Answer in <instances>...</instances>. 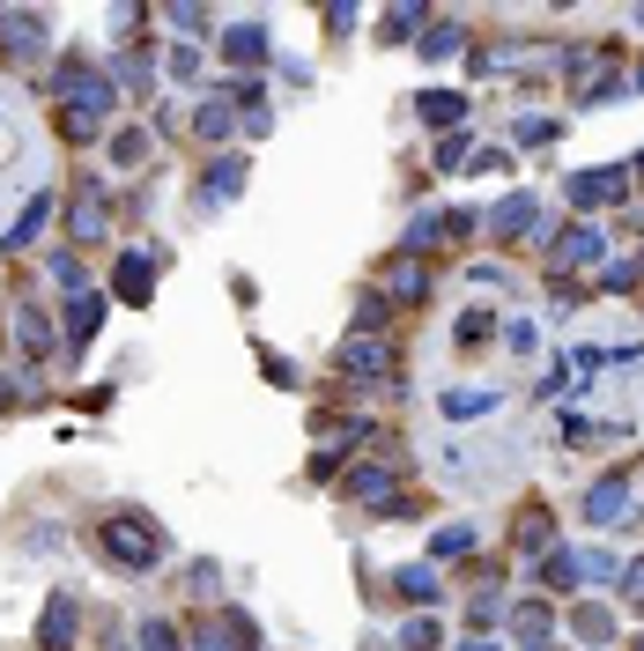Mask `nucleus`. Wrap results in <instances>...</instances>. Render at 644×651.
Returning <instances> with one entry per match:
<instances>
[{
    "label": "nucleus",
    "instance_id": "f257e3e1",
    "mask_svg": "<svg viewBox=\"0 0 644 651\" xmlns=\"http://www.w3.org/2000/svg\"><path fill=\"white\" fill-rule=\"evenodd\" d=\"M52 97H60V133H67V141H96V133H104V119L119 112V89H112V75H96L89 60H60Z\"/></svg>",
    "mask_w": 644,
    "mask_h": 651
},
{
    "label": "nucleus",
    "instance_id": "f03ea898",
    "mask_svg": "<svg viewBox=\"0 0 644 651\" xmlns=\"http://www.w3.org/2000/svg\"><path fill=\"white\" fill-rule=\"evenodd\" d=\"M104 556L127 563V570H156L164 563V526L149 511H112L104 519Z\"/></svg>",
    "mask_w": 644,
    "mask_h": 651
},
{
    "label": "nucleus",
    "instance_id": "7ed1b4c3",
    "mask_svg": "<svg viewBox=\"0 0 644 651\" xmlns=\"http://www.w3.org/2000/svg\"><path fill=\"white\" fill-rule=\"evenodd\" d=\"M67 238H75V244L112 238V207H104V178H96V170H82V178H75V201H67Z\"/></svg>",
    "mask_w": 644,
    "mask_h": 651
},
{
    "label": "nucleus",
    "instance_id": "20e7f679",
    "mask_svg": "<svg viewBox=\"0 0 644 651\" xmlns=\"http://www.w3.org/2000/svg\"><path fill=\"white\" fill-rule=\"evenodd\" d=\"M348 496L356 503H371V511H408V496H400V467H386V459H363V467H348Z\"/></svg>",
    "mask_w": 644,
    "mask_h": 651
},
{
    "label": "nucleus",
    "instance_id": "39448f33",
    "mask_svg": "<svg viewBox=\"0 0 644 651\" xmlns=\"http://www.w3.org/2000/svg\"><path fill=\"white\" fill-rule=\"evenodd\" d=\"M0 38H8V60H44V38H52V23L30 15V8H0Z\"/></svg>",
    "mask_w": 644,
    "mask_h": 651
},
{
    "label": "nucleus",
    "instance_id": "423d86ee",
    "mask_svg": "<svg viewBox=\"0 0 644 651\" xmlns=\"http://www.w3.org/2000/svg\"><path fill=\"white\" fill-rule=\"evenodd\" d=\"M112 296H119V304H149V296H156V252H127V259L112 267Z\"/></svg>",
    "mask_w": 644,
    "mask_h": 651
},
{
    "label": "nucleus",
    "instance_id": "0eeeda50",
    "mask_svg": "<svg viewBox=\"0 0 644 651\" xmlns=\"http://www.w3.org/2000/svg\"><path fill=\"white\" fill-rule=\"evenodd\" d=\"M75 629H82L75 600H67V592H52L44 614H38V651H75Z\"/></svg>",
    "mask_w": 644,
    "mask_h": 651
},
{
    "label": "nucleus",
    "instance_id": "6e6552de",
    "mask_svg": "<svg viewBox=\"0 0 644 651\" xmlns=\"http://www.w3.org/2000/svg\"><path fill=\"white\" fill-rule=\"evenodd\" d=\"M342 370L348 378H392V341H378V333H356V341H348L342 348Z\"/></svg>",
    "mask_w": 644,
    "mask_h": 651
},
{
    "label": "nucleus",
    "instance_id": "1a4fd4ad",
    "mask_svg": "<svg viewBox=\"0 0 644 651\" xmlns=\"http://www.w3.org/2000/svg\"><path fill=\"white\" fill-rule=\"evenodd\" d=\"M601 252H607V238L593 230V222H570V230L556 238V252H549V259H556V275H570V267H593Z\"/></svg>",
    "mask_w": 644,
    "mask_h": 651
},
{
    "label": "nucleus",
    "instance_id": "9d476101",
    "mask_svg": "<svg viewBox=\"0 0 644 651\" xmlns=\"http://www.w3.org/2000/svg\"><path fill=\"white\" fill-rule=\"evenodd\" d=\"M622 503H630V474L615 467V474H601V482L585 488V526H607V519H622Z\"/></svg>",
    "mask_w": 644,
    "mask_h": 651
},
{
    "label": "nucleus",
    "instance_id": "9b49d317",
    "mask_svg": "<svg viewBox=\"0 0 644 651\" xmlns=\"http://www.w3.org/2000/svg\"><path fill=\"white\" fill-rule=\"evenodd\" d=\"M622 193H630L622 170H578V178H570V201H578V207H615Z\"/></svg>",
    "mask_w": 644,
    "mask_h": 651
},
{
    "label": "nucleus",
    "instance_id": "f8f14e48",
    "mask_svg": "<svg viewBox=\"0 0 644 651\" xmlns=\"http://www.w3.org/2000/svg\"><path fill=\"white\" fill-rule=\"evenodd\" d=\"M533 222H541V207H533V193H512V201H497L489 207V238H526V230H533Z\"/></svg>",
    "mask_w": 644,
    "mask_h": 651
},
{
    "label": "nucleus",
    "instance_id": "ddd939ff",
    "mask_svg": "<svg viewBox=\"0 0 644 651\" xmlns=\"http://www.w3.org/2000/svg\"><path fill=\"white\" fill-rule=\"evenodd\" d=\"M15 348H23V363H44L52 356V326H44L38 304H15Z\"/></svg>",
    "mask_w": 644,
    "mask_h": 651
},
{
    "label": "nucleus",
    "instance_id": "4468645a",
    "mask_svg": "<svg viewBox=\"0 0 644 651\" xmlns=\"http://www.w3.org/2000/svg\"><path fill=\"white\" fill-rule=\"evenodd\" d=\"M96 319H104V289H82V296H67V348H89Z\"/></svg>",
    "mask_w": 644,
    "mask_h": 651
},
{
    "label": "nucleus",
    "instance_id": "2eb2a0df",
    "mask_svg": "<svg viewBox=\"0 0 644 651\" xmlns=\"http://www.w3.org/2000/svg\"><path fill=\"white\" fill-rule=\"evenodd\" d=\"M437 407H445V422H481V414H497L504 400H497L489 385H474V393H467V385H452V393H445Z\"/></svg>",
    "mask_w": 644,
    "mask_h": 651
},
{
    "label": "nucleus",
    "instance_id": "dca6fc26",
    "mask_svg": "<svg viewBox=\"0 0 644 651\" xmlns=\"http://www.w3.org/2000/svg\"><path fill=\"white\" fill-rule=\"evenodd\" d=\"M415 112H423V126L460 133V119H467V97H452V89H423V97H415Z\"/></svg>",
    "mask_w": 644,
    "mask_h": 651
},
{
    "label": "nucleus",
    "instance_id": "f3484780",
    "mask_svg": "<svg viewBox=\"0 0 644 651\" xmlns=\"http://www.w3.org/2000/svg\"><path fill=\"white\" fill-rule=\"evenodd\" d=\"M222 60H230V67H259V60H267V30H259V23L222 30Z\"/></svg>",
    "mask_w": 644,
    "mask_h": 651
},
{
    "label": "nucleus",
    "instance_id": "a211bd4d",
    "mask_svg": "<svg viewBox=\"0 0 644 651\" xmlns=\"http://www.w3.org/2000/svg\"><path fill=\"white\" fill-rule=\"evenodd\" d=\"M245 170H253L245 156H215L208 163V201H237L245 193Z\"/></svg>",
    "mask_w": 644,
    "mask_h": 651
},
{
    "label": "nucleus",
    "instance_id": "6ab92c4d",
    "mask_svg": "<svg viewBox=\"0 0 644 651\" xmlns=\"http://www.w3.org/2000/svg\"><path fill=\"white\" fill-rule=\"evenodd\" d=\"M392 592H400V600H415V608H429V600H437V570H429V563L392 570Z\"/></svg>",
    "mask_w": 644,
    "mask_h": 651
},
{
    "label": "nucleus",
    "instance_id": "aec40b11",
    "mask_svg": "<svg viewBox=\"0 0 644 651\" xmlns=\"http://www.w3.org/2000/svg\"><path fill=\"white\" fill-rule=\"evenodd\" d=\"M570 637H578V644H607V637H615V614L607 608H578L570 614Z\"/></svg>",
    "mask_w": 644,
    "mask_h": 651
},
{
    "label": "nucleus",
    "instance_id": "412c9836",
    "mask_svg": "<svg viewBox=\"0 0 644 651\" xmlns=\"http://www.w3.org/2000/svg\"><path fill=\"white\" fill-rule=\"evenodd\" d=\"M460 44H467V30H460V23H429V30H423V44H415V52H423V60H452Z\"/></svg>",
    "mask_w": 644,
    "mask_h": 651
},
{
    "label": "nucleus",
    "instance_id": "4be33fe9",
    "mask_svg": "<svg viewBox=\"0 0 644 651\" xmlns=\"http://www.w3.org/2000/svg\"><path fill=\"white\" fill-rule=\"evenodd\" d=\"M423 23H429L423 8H386V15H378V38H386V44H400V38H415Z\"/></svg>",
    "mask_w": 644,
    "mask_h": 651
},
{
    "label": "nucleus",
    "instance_id": "5701e85b",
    "mask_svg": "<svg viewBox=\"0 0 644 651\" xmlns=\"http://www.w3.org/2000/svg\"><path fill=\"white\" fill-rule=\"evenodd\" d=\"M392 296H400V304H423V296H429V267H423V259L392 267Z\"/></svg>",
    "mask_w": 644,
    "mask_h": 651
},
{
    "label": "nucleus",
    "instance_id": "b1692460",
    "mask_svg": "<svg viewBox=\"0 0 644 651\" xmlns=\"http://www.w3.org/2000/svg\"><path fill=\"white\" fill-rule=\"evenodd\" d=\"M518 548H526V556H549V511H541V503L518 511Z\"/></svg>",
    "mask_w": 644,
    "mask_h": 651
},
{
    "label": "nucleus",
    "instance_id": "393cba45",
    "mask_svg": "<svg viewBox=\"0 0 644 651\" xmlns=\"http://www.w3.org/2000/svg\"><path fill=\"white\" fill-rule=\"evenodd\" d=\"M541 577H549V592H578V556L570 548H549V570Z\"/></svg>",
    "mask_w": 644,
    "mask_h": 651
},
{
    "label": "nucleus",
    "instance_id": "a878e982",
    "mask_svg": "<svg viewBox=\"0 0 644 651\" xmlns=\"http://www.w3.org/2000/svg\"><path fill=\"white\" fill-rule=\"evenodd\" d=\"M512 622H518V637H526V651H533V644H541V637H549V629H556V614L541 608V600H533V608H518Z\"/></svg>",
    "mask_w": 644,
    "mask_h": 651
},
{
    "label": "nucleus",
    "instance_id": "bb28decb",
    "mask_svg": "<svg viewBox=\"0 0 644 651\" xmlns=\"http://www.w3.org/2000/svg\"><path fill=\"white\" fill-rule=\"evenodd\" d=\"M44 215H52V193H38V201L23 207V222H15V230H8V244H30L44 230Z\"/></svg>",
    "mask_w": 644,
    "mask_h": 651
},
{
    "label": "nucleus",
    "instance_id": "cd10ccee",
    "mask_svg": "<svg viewBox=\"0 0 644 651\" xmlns=\"http://www.w3.org/2000/svg\"><path fill=\"white\" fill-rule=\"evenodd\" d=\"M52 282H60V296H82V259H75V252H52Z\"/></svg>",
    "mask_w": 644,
    "mask_h": 651
},
{
    "label": "nucleus",
    "instance_id": "c85d7f7f",
    "mask_svg": "<svg viewBox=\"0 0 644 651\" xmlns=\"http://www.w3.org/2000/svg\"><path fill=\"white\" fill-rule=\"evenodd\" d=\"M637 275H644V259H615V267L601 275V289H607V296H630V289H637Z\"/></svg>",
    "mask_w": 644,
    "mask_h": 651
},
{
    "label": "nucleus",
    "instance_id": "c756f323",
    "mask_svg": "<svg viewBox=\"0 0 644 651\" xmlns=\"http://www.w3.org/2000/svg\"><path fill=\"white\" fill-rule=\"evenodd\" d=\"M400 651H437V622H429V614L400 622Z\"/></svg>",
    "mask_w": 644,
    "mask_h": 651
},
{
    "label": "nucleus",
    "instance_id": "7c9ffc66",
    "mask_svg": "<svg viewBox=\"0 0 644 651\" xmlns=\"http://www.w3.org/2000/svg\"><path fill=\"white\" fill-rule=\"evenodd\" d=\"M193 126H201V141H222V133H230V104H222V97H208Z\"/></svg>",
    "mask_w": 644,
    "mask_h": 651
},
{
    "label": "nucleus",
    "instance_id": "2f4dec72",
    "mask_svg": "<svg viewBox=\"0 0 644 651\" xmlns=\"http://www.w3.org/2000/svg\"><path fill=\"white\" fill-rule=\"evenodd\" d=\"M141 651H185V637L171 622H141Z\"/></svg>",
    "mask_w": 644,
    "mask_h": 651
},
{
    "label": "nucleus",
    "instance_id": "473e14b6",
    "mask_svg": "<svg viewBox=\"0 0 644 651\" xmlns=\"http://www.w3.org/2000/svg\"><path fill=\"white\" fill-rule=\"evenodd\" d=\"M437 556L452 563V556H474V526H445L437 533Z\"/></svg>",
    "mask_w": 644,
    "mask_h": 651
},
{
    "label": "nucleus",
    "instance_id": "72a5a7b5",
    "mask_svg": "<svg viewBox=\"0 0 644 651\" xmlns=\"http://www.w3.org/2000/svg\"><path fill=\"white\" fill-rule=\"evenodd\" d=\"M452 341H460V348H474V341H489V311H460V326H452Z\"/></svg>",
    "mask_w": 644,
    "mask_h": 651
},
{
    "label": "nucleus",
    "instance_id": "f704fd0d",
    "mask_svg": "<svg viewBox=\"0 0 644 651\" xmlns=\"http://www.w3.org/2000/svg\"><path fill=\"white\" fill-rule=\"evenodd\" d=\"M556 141V119H518V149H549Z\"/></svg>",
    "mask_w": 644,
    "mask_h": 651
},
{
    "label": "nucleus",
    "instance_id": "c9c22d12",
    "mask_svg": "<svg viewBox=\"0 0 644 651\" xmlns=\"http://www.w3.org/2000/svg\"><path fill=\"white\" fill-rule=\"evenodd\" d=\"M504 341H512L518 356H533V348H541V326H533V319H512V326H504Z\"/></svg>",
    "mask_w": 644,
    "mask_h": 651
},
{
    "label": "nucleus",
    "instance_id": "e433bc0d",
    "mask_svg": "<svg viewBox=\"0 0 644 651\" xmlns=\"http://www.w3.org/2000/svg\"><path fill=\"white\" fill-rule=\"evenodd\" d=\"M112 156H119V163H141V156H149V133H133V126H127V133H112Z\"/></svg>",
    "mask_w": 644,
    "mask_h": 651
},
{
    "label": "nucleus",
    "instance_id": "4c0bfd02",
    "mask_svg": "<svg viewBox=\"0 0 644 651\" xmlns=\"http://www.w3.org/2000/svg\"><path fill=\"white\" fill-rule=\"evenodd\" d=\"M452 163H467V133H445L437 141V170H452Z\"/></svg>",
    "mask_w": 644,
    "mask_h": 651
},
{
    "label": "nucleus",
    "instance_id": "58836bf2",
    "mask_svg": "<svg viewBox=\"0 0 644 651\" xmlns=\"http://www.w3.org/2000/svg\"><path fill=\"white\" fill-rule=\"evenodd\" d=\"M171 23H178V30H193V38H201V30H208L215 15H208V8H171Z\"/></svg>",
    "mask_w": 644,
    "mask_h": 651
},
{
    "label": "nucleus",
    "instance_id": "ea45409f",
    "mask_svg": "<svg viewBox=\"0 0 644 651\" xmlns=\"http://www.w3.org/2000/svg\"><path fill=\"white\" fill-rule=\"evenodd\" d=\"M622 600H630V608H644V563L622 570Z\"/></svg>",
    "mask_w": 644,
    "mask_h": 651
},
{
    "label": "nucleus",
    "instance_id": "a19ab883",
    "mask_svg": "<svg viewBox=\"0 0 644 651\" xmlns=\"http://www.w3.org/2000/svg\"><path fill=\"white\" fill-rule=\"evenodd\" d=\"M8 400H15V385H8V378H0V407H8Z\"/></svg>",
    "mask_w": 644,
    "mask_h": 651
},
{
    "label": "nucleus",
    "instance_id": "79ce46f5",
    "mask_svg": "<svg viewBox=\"0 0 644 651\" xmlns=\"http://www.w3.org/2000/svg\"><path fill=\"white\" fill-rule=\"evenodd\" d=\"M460 651H497V644H460Z\"/></svg>",
    "mask_w": 644,
    "mask_h": 651
},
{
    "label": "nucleus",
    "instance_id": "37998d69",
    "mask_svg": "<svg viewBox=\"0 0 644 651\" xmlns=\"http://www.w3.org/2000/svg\"><path fill=\"white\" fill-rule=\"evenodd\" d=\"M630 651H644V637H637V644H630Z\"/></svg>",
    "mask_w": 644,
    "mask_h": 651
},
{
    "label": "nucleus",
    "instance_id": "c03bdc74",
    "mask_svg": "<svg viewBox=\"0 0 644 651\" xmlns=\"http://www.w3.org/2000/svg\"><path fill=\"white\" fill-rule=\"evenodd\" d=\"M637 23H644V8H637Z\"/></svg>",
    "mask_w": 644,
    "mask_h": 651
},
{
    "label": "nucleus",
    "instance_id": "a18cd8bd",
    "mask_svg": "<svg viewBox=\"0 0 644 651\" xmlns=\"http://www.w3.org/2000/svg\"><path fill=\"white\" fill-rule=\"evenodd\" d=\"M637 170H644V156H637Z\"/></svg>",
    "mask_w": 644,
    "mask_h": 651
}]
</instances>
